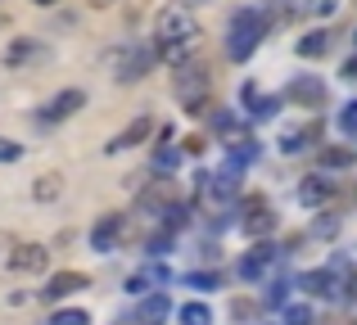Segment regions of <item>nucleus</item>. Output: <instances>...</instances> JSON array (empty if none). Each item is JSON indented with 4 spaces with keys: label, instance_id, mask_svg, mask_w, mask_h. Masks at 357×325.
<instances>
[{
    "label": "nucleus",
    "instance_id": "f257e3e1",
    "mask_svg": "<svg viewBox=\"0 0 357 325\" xmlns=\"http://www.w3.org/2000/svg\"><path fill=\"white\" fill-rule=\"evenodd\" d=\"M199 45V18L190 14L185 5H167L154 23V50L158 59H167L172 68L190 63V50Z\"/></svg>",
    "mask_w": 357,
    "mask_h": 325
},
{
    "label": "nucleus",
    "instance_id": "f03ea898",
    "mask_svg": "<svg viewBox=\"0 0 357 325\" xmlns=\"http://www.w3.org/2000/svg\"><path fill=\"white\" fill-rule=\"evenodd\" d=\"M307 294H312V299H326V303H344L353 294V285H357V267L349 262V257H331V262L326 267H317V271H307L303 280Z\"/></svg>",
    "mask_w": 357,
    "mask_h": 325
},
{
    "label": "nucleus",
    "instance_id": "7ed1b4c3",
    "mask_svg": "<svg viewBox=\"0 0 357 325\" xmlns=\"http://www.w3.org/2000/svg\"><path fill=\"white\" fill-rule=\"evenodd\" d=\"M262 36H267V18L253 14V9H236V14H231V27H227V59H236V63L253 59Z\"/></svg>",
    "mask_w": 357,
    "mask_h": 325
},
{
    "label": "nucleus",
    "instance_id": "20e7f679",
    "mask_svg": "<svg viewBox=\"0 0 357 325\" xmlns=\"http://www.w3.org/2000/svg\"><path fill=\"white\" fill-rule=\"evenodd\" d=\"M176 100H181V109L190 118H204L208 113V90H213V77H208V68H204L199 59H190V63H181V68H176Z\"/></svg>",
    "mask_w": 357,
    "mask_h": 325
},
{
    "label": "nucleus",
    "instance_id": "39448f33",
    "mask_svg": "<svg viewBox=\"0 0 357 325\" xmlns=\"http://www.w3.org/2000/svg\"><path fill=\"white\" fill-rule=\"evenodd\" d=\"M154 59H158L154 45H127V50H114V77L122 81V86H131V81L149 77Z\"/></svg>",
    "mask_w": 357,
    "mask_h": 325
},
{
    "label": "nucleus",
    "instance_id": "423d86ee",
    "mask_svg": "<svg viewBox=\"0 0 357 325\" xmlns=\"http://www.w3.org/2000/svg\"><path fill=\"white\" fill-rule=\"evenodd\" d=\"M285 100H289V104H298V109H326V81L312 77V72H303V77L289 81Z\"/></svg>",
    "mask_w": 357,
    "mask_h": 325
},
{
    "label": "nucleus",
    "instance_id": "0eeeda50",
    "mask_svg": "<svg viewBox=\"0 0 357 325\" xmlns=\"http://www.w3.org/2000/svg\"><path fill=\"white\" fill-rule=\"evenodd\" d=\"M280 267V248L276 244H253L249 253H244V262H240V276L244 280H262V276H271Z\"/></svg>",
    "mask_w": 357,
    "mask_h": 325
},
{
    "label": "nucleus",
    "instance_id": "6e6552de",
    "mask_svg": "<svg viewBox=\"0 0 357 325\" xmlns=\"http://www.w3.org/2000/svg\"><path fill=\"white\" fill-rule=\"evenodd\" d=\"M149 132H154V118L149 113H140V118H131L127 127L114 136V141L105 145V154H122V150H136V145H145L149 141Z\"/></svg>",
    "mask_w": 357,
    "mask_h": 325
},
{
    "label": "nucleus",
    "instance_id": "1a4fd4ad",
    "mask_svg": "<svg viewBox=\"0 0 357 325\" xmlns=\"http://www.w3.org/2000/svg\"><path fill=\"white\" fill-rule=\"evenodd\" d=\"M122 230H127V217H118V212H109V217H100L96 226H91V248L96 253H114Z\"/></svg>",
    "mask_w": 357,
    "mask_h": 325
},
{
    "label": "nucleus",
    "instance_id": "9d476101",
    "mask_svg": "<svg viewBox=\"0 0 357 325\" xmlns=\"http://www.w3.org/2000/svg\"><path fill=\"white\" fill-rule=\"evenodd\" d=\"M82 104H86V90H59V95H54L36 118H41V122H63V118H73Z\"/></svg>",
    "mask_w": 357,
    "mask_h": 325
},
{
    "label": "nucleus",
    "instance_id": "9b49d317",
    "mask_svg": "<svg viewBox=\"0 0 357 325\" xmlns=\"http://www.w3.org/2000/svg\"><path fill=\"white\" fill-rule=\"evenodd\" d=\"M86 276L82 271H54L50 280H45V290H41V299L45 303H59V299H68V294H77V290H86Z\"/></svg>",
    "mask_w": 357,
    "mask_h": 325
},
{
    "label": "nucleus",
    "instance_id": "f8f14e48",
    "mask_svg": "<svg viewBox=\"0 0 357 325\" xmlns=\"http://www.w3.org/2000/svg\"><path fill=\"white\" fill-rule=\"evenodd\" d=\"M317 141H321V122H303V127H294V132L280 136V154H285V159H294V154L312 150Z\"/></svg>",
    "mask_w": 357,
    "mask_h": 325
},
{
    "label": "nucleus",
    "instance_id": "ddd939ff",
    "mask_svg": "<svg viewBox=\"0 0 357 325\" xmlns=\"http://www.w3.org/2000/svg\"><path fill=\"white\" fill-rule=\"evenodd\" d=\"M331 199H335V181H326V176H303L298 181V203L303 208H321Z\"/></svg>",
    "mask_w": 357,
    "mask_h": 325
},
{
    "label": "nucleus",
    "instance_id": "4468645a",
    "mask_svg": "<svg viewBox=\"0 0 357 325\" xmlns=\"http://www.w3.org/2000/svg\"><path fill=\"white\" fill-rule=\"evenodd\" d=\"M240 226H244V235H253V239H258V235H271V230H276V212H271L262 199H253Z\"/></svg>",
    "mask_w": 357,
    "mask_h": 325
},
{
    "label": "nucleus",
    "instance_id": "2eb2a0df",
    "mask_svg": "<svg viewBox=\"0 0 357 325\" xmlns=\"http://www.w3.org/2000/svg\"><path fill=\"white\" fill-rule=\"evenodd\" d=\"M244 104H249V118H258V122H267V118H276L280 113V100H271V95H262L253 81H244Z\"/></svg>",
    "mask_w": 357,
    "mask_h": 325
},
{
    "label": "nucleus",
    "instance_id": "dca6fc26",
    "mask_svg": "<svg viewBox=\"0 0 357 325\" xmlns=\"http://www.w3.org/2000/svg\"><path fill=\"white\" fill-rule=\"evenodd\" d=\"M45 262H50V253H45L41 244H18L14 253H9V267H14V271H45Z\"/></svg>",
    "mask_w": 357,
    "mask_h": 325
},
{
    "label": "nucleus",
    "instance_id": "f3484780",
    "mask_svg": "<svg viewBox=\"0 0 357 325\" xmlns=\"http://www.w3.org/2000/svg\"><path fill=\"white\" fill-rule=\"evenodd\" d=\"M167 317H172V303H167V294H149V299H140L136 325H163Z\"/></svg>",
    "mask_w": 357,
    "mask_h": 325
},
{
    "label": "nucleus",
    "instance_id": "a211bd4d",
    "mask_svg": "<svg viewBox=\"0 0 357 325\" xmlns=\"http://www.w3.org/2000/svg\"><path fill=\"white\" fill-rule=\"evenodd\" d=\"M357 163V150L353 145H326L321 150V167H331V172H344V167Z\"/></svg>",
    "mask_w": 357,
    "mask_h": 325
},
{
    "label": "nucleus",
    "instance_id": "6ab92c4d",
    "mask_svg": "<svg viewBox=\"0 0 357 325\" xmlns=\"http://www.w3.org/2000/svg\"><path fill=\"white\" fill-rule=\"evenodd\" d=\"M331 41H335L331 32H307L303 41H298V54H303V59H321V54H331Z\"/></svg>",
    "mask_w": 357,
    "mask_h": 325
},
{
    "label": "nucleus",
    "instance_id": "aec40b11",
    "mask_svg": "<svg viewBox=\"0 0 357 325\" xmlns=\"http://www.w3.org/2000/svg\"><path fill=\"white\" fill-rule=\"evenodd\" d=\"M27 59H45V50L36 41H14V45H9V54H5L9 68H18V63H27Z\"/></svg>",
    "mask_w": 357,
    "mask_h": 325
},
{
    "label": "nucleus",
    "instance_id": "412c9836",
    "mask_svg": "<svg viewBox=\"0 0 357 325\" xmlns=\"http://www.w3.org/2000/svg\"><path fill=\"white\" fill-rule=\"evenodd\" d=\"M258 159V141H249V136H236L231 141V167H249Z\"/></svg>",
    "mask_w": 357,
    "mask_h": 325
},
{
    "label": "nucleus",
    "instance_id": "4be33fe9",
    "mask_svg": "<svg viewBox=\"0 0 357 325\" xmlns=\"http://www.w3.org/2000/svg\"><path fill=\"white\" fill-rule=\"evenodd\" d=\"M154 167H158V172H176V167H181V145H158V150H154Z\"/></svg>",
    "mask_w": 357,
    "mask_h": 325
},
{
    "label": "nucleus",
    "instance_id": "5701e85b",
    "mask_svg": "<svg viewBox=\"0 0 357 325\" xmlns=\"http://www.w3.org/2000/svg\"><path fill=\"white\" fill-rule=\"evenodd\" d=\"M32 194L41 203H50V199H59V194H63V181H59V176H41V181L32 185Z\"/></svg>",
    "mask_w": 357,
    "mask_h": 325
},
{
    "label": "nucleus",
    "instance_id": "b1692460",
    "mask_svg": "<svg viewBox=\"0 0 357 325\" xmlns=\"http://www.w3.org/2000/svg\"><path fill=\"white\" fill-rule=\"evenodd\" d=\"M181 325H213V312L204 303H185L181 308Z\"/></svg>",
    "mask_w": 357,
    "mask_h": 325
},
{
    "label": "nucleus",
    "instance_id": "393cba45",
    "mask_svg": "<svg viewBox=\"0 0 357 325\" xmlns=\"http://www.w3.org/2000/svg\"><path fill=\"white\" fill-rule=\"evenodd\" d=\"M50 325H91V312H82V308H63V312H54Z\"/></svg>",
    "mask_w": 357,
    "mask_h": 325
},
{
    "label": "nucleus",
    "instance_id": "a878e982",
    "mask_svg": "<svg viewBox=\"0 0 357 325\" xmlns=\"http://www.w3.org/2000/svg\"><path fill=\"white\" fill-rule=\"evenodd\" d=\"M181 280L190 285V290H218V285H222L213 271H190V276H181Z\"/></svg>",
    "mask_w": 357,
    "mask_h": 325
},
{
    "label": "nucleus",
    "instance_id": "bb28decb",
    "mask_svg": "<svg viewBox=\"0 0 357 325\" xmlns=\"http://www.w3.org/2000/svg\"><path fill=\"white\" fill-rule=\"evenodd\" d=\"M285 325H312V308H303V303H289V308H285Z\"/></svg>",
    "mask_w": 357,
    "mask_h": 325
},
{
    "label": "nucleus",
    "instance_id": "cd10ccee",
    "mask_svg": "<svg viewBox=\"0 0 357 325\" xmlns=\"http://www.w3.org/2000/svg\"><path fill=\"white\" fill-rule=\"evenodd\" d=\"M208 122H213V132H227V136L236 132V118H231L227 109H213V113H208Z\"/></svg>",
    "mask_w": 357,
    "mask_h": 325
},
{
    "label": "nucleus",
    "instance_id": "c85d7f7f",
    "mask_svg": "<svg viewBox=\"0 0 357 325\" xmlns=\"http://www.w3.org/2000/svg\"><path fill=\"white\" fill-rule=\"evenodd\" d=\"M285 290H289V280H276V285H271V290H267V308H289V303H285Z\"/></svg>",
    "mask_w": 357,
    "mask_h": 325
},
{
    "label": "nucleus",
    "instance_id": "c756f323",
    "mask_svg": "<svg viewBox=\"0 0 357 325\" xmlns=\"http://www.w3.org/2000/svg\"><path fill=\"white\" fill-rule=\"evenodd\" d=\"M340 127H344L349 136H357V100H353V104H344V113H340Z\"/></svg>",
    "mask_w": 357,
    "mask_h": 325
},
{
    "label": "nucleus",
    "instance_id": "7c9ffc66",
    "mask_svg": "<svg viewBox=\"0 0 357 325\" xmlns=\"http://www.w3.org/2000/svg\"><path fill=\"white\" fill-rule=\"evenodd\" d=\"M23 159V145H14V141H0V163H18Z\"/></svg>",
    "mask_w": 357,
    "mask_h": 325
},
{
    "label": "nucleus",
    "instance_id": "2f4dec72",
    "mask_svg": "<svg viewBox=\"0 0 357 325\" xmlns=\"http://www.w3.org/2000/svg\"><path fill=\"white\" fill-rule=\"evenodd\" d=\"M335 230H340V221H335V217H321L312 226V235H335Z\"/></svg>",
    "mask_w": 357,
    "mask_h": 325
},
{
    "label": "nucleus",
    "instance_id": "473e14b6",
    "mask_svg": "<svg viewBox=\"0 0 357 325\" xmlns=\"http://www.w3.org/2000/svg\"><path fill=\"white\" fill-rule=\"evenodd\" d=\"M340 77H349V81H357V54H353V59H344V68H340Z\"/></svg>",
    "mask_w": 357,
    "mask_h": 325
},
{
    "label": "nucleus",
    "instance_id": "72a5a7b5",
    "mask_svg": "<svg viewBox=\"0 0 357 325\" xmlns=\"http://www.w3.org/2000/svg\"><path fill=\"white\" fill-rule=\"evenodd\" d=\"M349 317L357 321V285H353V294H349Z\"/></svg>",
    "mask_w": 357,
    "mask_h": 325
},
{
    "label": "nucleus",
    "instance_id": "f704fd0d",
    "mask_svg": "<svg viewBox=\"0 0 357 325\" xmlns=\"http://www.w3.org/2000/svg\"><path fill=\"white\" fill-rule=\"evenodd\" d=\"M91 5H96V9H109V5H114V0H91Z\"/></svg>",
    "mask_w": 357,
    "mask_h": 325
},
{
    "label": "nucleus",
    "instance_id": "c9c22d12",
    "mask_svg": "<svg viewBox=\"0 0 357 325\" xmlns=\"http://www.w3.org/2000/svg\"><path fill=\"white\" fill-rule=\"evenodd\" d=\"M36 5H59V0H36Z\"/></svg>",
    "mask_w": 357,
    "mask_h": 325
},
{
    "label": "nucleus",
    "instance_id": "e433bc0d",
    "mask_svg": "<svg viewBox=\"0 0 357 325\" xmlns=\"http://www.w3.org/2000/svg\"><path fill=\"white\" fill-rule=\"evenodd\" d=\"M353 41H357V32H353Z\"/></svg>",
    "mask_w": 357,
    "mask_h": 325
}]
</instances>
